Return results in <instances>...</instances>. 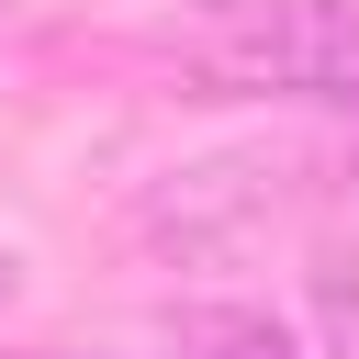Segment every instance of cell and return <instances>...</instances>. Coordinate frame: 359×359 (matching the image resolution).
Returning a JSON list of instances; mask_svg holds the SVG:
<instances>
[{"label": "cell", "instance_id": "6da1fadb", "mask_svg": "<svg viewBox=\"0 0 359 359\" xmlns=\"http://www.w3.org/2000/svg\"><path fill=\"white\" fill-rule=\"evenodd\" d=\"M157 45L213 101H359V11L348 0H202Z\"/></svg>", "mask_w": 359, "mask_h": 359}, {"label": "cell", "instance_id": "7a4b0ae2", "mask_svg": "<svg viewBox=\"0 0 359 359\" xmlns=\"http://www.w3.org/2000/svg\"><path fill=\"white\" fill-rule=\"evenodd\" d=\"M202 359H303L269 314H224V325H202Z\"/></svg>", "mask_w": 359, "mask_h": 359}, {"label": "cell", "instance_id": "3957f363", "mask_svg": "<svg viewBox=\"0 0 359 359\" xmlns=\"http://www.w3.org/2000/svg\"><path fill=\"white\" fill-rule=\"evenodd\" d=\"M314 314H325V348L359 359V269H314Z\"/></svg>", "mask_w": 359, "mask_h": 359}, {"label": "cell", "instance_id": "277c9868", "mask_svg": "<svg viewBox=\"0 0 359 359\" xmlns=\"http://www.w3.org/2000/svg\"><path fill=\"white\" fill-rule=\"evenodd\" d=\"M0 292H11V258H0Z\"/></svg>", "mask_w": 359, "mask_h": 359}, {"label": "cell", "instance_id": "5b68a950", "mask_svg": "<svg viewBox=\"0 0 359 359\" xmlns=\"http://www.w3.org/2000/svg\"><path fill=\"white\" fill-rule=\"evenodd\" d=\"M45 359H79V348H45Z\"/></svg>", "mask_w": 359, "mask_h": 359}]
</instances>
